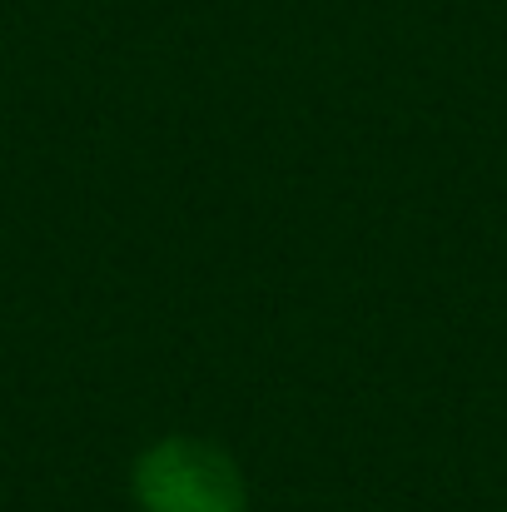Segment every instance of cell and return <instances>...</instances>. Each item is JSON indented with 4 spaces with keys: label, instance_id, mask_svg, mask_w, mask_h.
I'll return each mask as SVG.
<instances>
[{
    "label": "cell",
    "instance_id": "1",
    "mask_svg": "<svg viewBox=\"0 0 507 512\" xmlns=\"http://www.w3.org/2000/svg\"><path fill=\"white\" fill-rule=\"evenodd\" d=\"M130 498L140 512H249V478L224 443L165 433L135 458Z\"/></svg>",
    "mask_w": 507,
    "mask_h": 512
}]
</instances>
